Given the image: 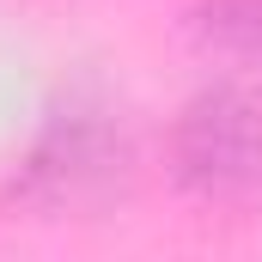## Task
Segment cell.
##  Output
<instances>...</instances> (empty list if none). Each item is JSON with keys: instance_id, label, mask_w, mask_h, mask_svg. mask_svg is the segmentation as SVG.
Masks as SVG:
<instances>
[{"instance_id": "cell-1", "label": "cell", "mask_w": 262, "mask_h": 262, "mask_svg": "<svg viewBox=\"0 0 262 262\" xmlns=\"http://www.w3.org/2000/svg\"><path fill=\"white\" fill-rule=\"evenodd\" d=\"M171 165L207 207H262V92L232 79L201 85L171 122Z\"/></svg>"}, {"instance_id": "cell-2", "label": "cell", "mask_w": 262, "mask_h": 262, "mask_svg": "<svg viewBox=\"0 0 262 262\" xmlns=\"http://www.w3.org/2000/svg\"><path fill=\"white\" fill-rule=\"evenodd\" d=\"M128 134L110 122V110H85V104H67L61 116L43 128L37 152H31V195L49 201V207H85V201H104L122 189L128 177Z\"/></svg>"}, {"instance_id": "cell-3", "label": "cell", "mask_w": 262, "mask_h": 262, "mask_svg": "<svg viewBox=\"0 0 262 262\" xmlns=\"http://www.w3.org/2000/svg\"><path fill=\"white\" fill-rule=\"evenodd\" d=\"M201 31L226 49H238L244 61H262V0H207Z\"/></svg>"}]
</instances>
